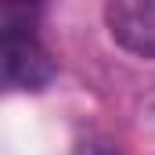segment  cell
<instances>
[{
	"label": "cell",
	"instance_id": "1",
	"mask_svg": "<svg viewBox=\"0 0 155 155\" xmlns=\"http://www.w3.org/2000/svg\"><path fill=\"white\" fill-rule=\"evenodd\" d=\"M36 7H4V83L15 90H43L54 79V61L33 33Z\"/></svg>",
	"mask_w": 155,
	"mask_h": 155
},
{
	"label": "cell",
	"instance_id": "2",
	"mask_svg": "<svg viewBox=\"0 0 155 155\" xmlns=\"http://www.w3.org/2000/svg\"><path fill=\"white\" fill-rule=\"evenodd\" d=\"M105 22L119 47L155 61V0H112Z\"/></svg>",
	"mask_w": 155,
	"mask_h": 155
},
{
	"label": "cell",
	"instance_id": "3",
	"mask_svg": "<svg viewBox=\"0 0 155 155\" xmlns=\"http://www.w3.org/2000/svg\"><path fill=\"white\" fill-rule=\"evenodd\" d=\"M90 155H112V152H105V148H94V152H90Z\"/></svg>",
	"mask_w": 155,
	"mask_h": 155
}]
</instances>
